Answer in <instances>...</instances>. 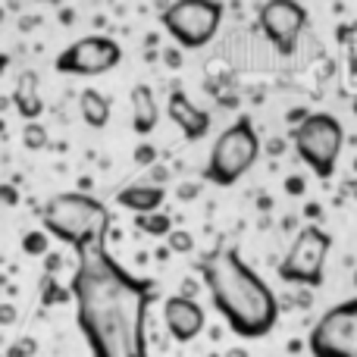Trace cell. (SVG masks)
<instances>
[{
  "mask_svg": "<svg viewBox=\"0 0 357 357\" xmlns=\"http://www.w3.org/2000/svg\"><path fill=\"white\" fill-rule=\"evenodd\" d=\"M75 320L94 357H151L148 317L154 285L129 273L107 248L79 254L73 276Z\"/></svg>",
  "mask_w": 357,
  "mask_h": 357,
  "instance_id": "6da1fadb",
  "label": "cell"
},
{
  "mask_svg": "<svg viewBox=\"0 0 357 357\" xmlns=\"http://www.w3.org/2000/svg\"><path fill=\"white\" fill-rule=\"evenodd\" d=\"M213 307L222 314L226 326L241 339H264L279 320V301L254 266L241 260L235 248H213L197 264Z\"/></svg>",
  "mask_w": 357,
  "mask_h": 357,
  "instance_id": "7a4b0ae2",
  "label": "cell"
},
{
  "mask_svg": "<svg viewBox=\"0 0 357 357\" xmlns=\"http://www.w3.org/2000/svg\"><path fill=\"white\" fill-rule=\"evenodd\" d=\"M41 226L56 241L75 248V254H88L94 248H107L110 210L104 201L85 191H63L41 207Z\"/></svg>",
  "mask_w": 357,
  "mask_h": 357,
  "instance_id": "3957f363",
  "label": "cell"
},
{
  "mask_svg": "<svg viewBox=\"0 0 357 357\" xmlns=\"http://www.w3.org/2000/svg\"><path fill=\"white\" fill-rule=\"evenodd\" d=\"M260 157V138H257V129H254L251 116L241 113L235 116L232 126L220 132V138L213 142L210 148V157H207V167H204V178L220 188H229L235 185L248 169L257 163Z\"/></svg>",
  "mask_w": 357,
  "mask_h": 357,
  "instance_id": "277c9868",
  "label": "cell"
},
{
  "mask_svg": "<svg viewBox=\"0 0 357 357\" xmlns=\"http://www.w3.org/2000/svg\"><path fill=\"white\" fill-rule=\"evenodd\" d=\"M291 144L295 154L307 163L320 178L335 176L345 144V129L333 113H310L301 126H291Z\"/></svg>",
  "mask_w": 357,
  "mask_h": 357,
  "instance_id": "5b68a950",
  "label": "cell"
},
{
  "mask_svg": "<svg viewBox=\"0 0 357 357\" xmlns=\"http://www.w3.org/2000/svg\"><path fill=\"white\" fill-rule=\"evenodd\" d=\"M329 251H333V235L323 232L320 226H304L279 264V279L301 289H320Z\"/></svg>",
  "mask_w": 357,
  "mask_h": 357,
  "instance_id": "8992f818",
  "label": "cell"
},
{
  "mask_svg": "<svg viewBox=\"0 0 357 357\" xmlns=\"http://www.w3.org/2000/svg\"><path fill=\"white\" fill-rule=\"evenodd\" d=\"M160 22L176 44L195 50L216 38L222 22V3L220 0H176L163 10Z\"/></svg>",
  "mask_w": 357,
  "mask_h": 357,
  "instance_id": "52a82bcc",
  "label": "cell"
},
{
  "mask_svg": "<svg viewBox=\"0 0 357 357\" xmlns=\"http://www.w3.org/2000/svg\"><path fill=\"white\" fill-rule=\"evenodd\" d=\"M307 348L314 357H357V295L329 307L317 320Z\"/></svg>",
  "mask_w": 357,
  "mask_h": 357,
  "instance_id": "ba28073f",
  "label": "cell"
},
{
  "mask_svg": "<svg viewBox=\"0 0 357 357\" xmlns=\"http://www.w3.org/2000/svg\"><path fill=\"white\" fill-rule=\"evenodd\" d=\"M123 50L113 38L107 35H85L79 41H73L66 50H60V56L54 60L56 73L63 75H100L119 66Z\"/></svg>",
  "mask_w": 357,
  "mask_h": 357,
  "instance_id": "9c48e42d",
  "label": "cell"
},
{
  "mask_svg": "<svg viewBox=\"0 0 357 357\" xmlns=\"http://www.w3.org/2000/svg\"><path fill=\"white\" fill-rule=\"evenodd\" d=\"M260 31L266 35V41L279 50L282 56L295 54V44L301 38L304 25H307V10L295 0H270L260 6Z\"/></svg>",
  "mask_w": 357,
  "mask_h": 357,
  "instance_id": "30bf717a",
  "label": "cell"
},
{
  "mask_svg": "<svg viewBox=\"0 0 357 357\" xmlns=\"http://www.w3.org/2000/svg\"><path fill=\"white\" fill-rule=\"evenodd\" d=\"M163 320H167V329L176 342H191L204 333V317L201 304L188 295H169L167 304H163Z\"/></svg>",
  "mask_w": 357,
  "mask_h": 357,
  "instance_id": "8fae6325",
  "label": "cell"
},
{
  "mask_svg": "<svg viewBox=\"0 0 357 357\" xmlns=\"http://www.w3.org/2000/svg\"><path fill=\"white\" fill-rule=\"evenodd\" d=\"M167 113H169V119L178 126V132H182L188 142H201V138L210 132V113L201 110L197 104H191V98L185 91L169 94Z\"/></svg>",
  "mask_w": 357,
  "mask_h": 357,
  "instance_id": "7c38bea8",
  "label": "cell"
},
{
  "mask_svg": "<svg viewBox=\"0 0 357 357\" xmlns=\"http://www.w3.org/2000/svg\"><path fill=\"white\" fill-rule=\"evenodd\" d=\"M116 201H119V207L132 210L135 216H148V213H160V204L167 201V191L151 185V182L126 185V188L116 195Z\"/></svg>",
  "mask_w": 357,
  "mask_h": 357,
  "instance_id": "4fadbf2b",
  "label": "cell"
},
{
  "mask_svg": "<svg viewBox=\"0 0 357 357\" xmlns=\"http://www.w3.org/2000/svg\"><path fill=\"white\" fill-rule=\"evenodd\" d=\"M132 126H135L138 135H151L157 129V119H160V110H157V98L151 85H135L132 88Z\"/></svg>",
  "mask_w": 357,
  "mask_h": 357,
  "instance_id": "5bb4252c",
  "label": "cell"
},
{
  "mask_svg": "<svg viewBox=\"0 0 357 357\" xmlns=\"http://www.w3.org/2000/svg\"><path fill=\"white\" fill-rule=\"evenodd\" d=\"M13 104H16L19 116L25 123H38V116L44 113V100L38 98V75L35 73H22L13 91Z\"/></svg>",
  "mask_w": 357,
  "mask_h": 357,
  "instance_id": "9a60e30c",
  "label": "cell"
},
{
  "mask_svg": "<svg viewBox=\"0 0 357 357\" xmlns=\"http://www.w3.org/2000/svg\"><path fill=\"white\" fill-rule=\"evenodd\" d=\"M79 113L91 129H104V126L110 123V98L100 94L98 88H85V91L79 94Z\"/></svg>",
  "mask_w": 357,
  "mask_h": 357,
  "instance_id": "2e32d148",
  "label": "cell"
},
{
  "mask_svg": "<svg viewBox=\"0 0 357 357\" xmlns=\"http://www.w3.org/2000/svg\"><path fill=\"white\" fill-rule=\"evenodd\" d=\"M135 226L142 229L144 235H154V238H163V235H173V222H169L167 213H148V216H135Z\"/></svg>",
  "mask_w": 357,
  "mask_h": 357,
  "instance_id": "e0dca14e",
  "label": "cell"
},
{
  "mask_svg": "<svg viewBox=\"0 0 357 357\" xmlns=\"http://www.w3.org/2000/svg\"><path fill=\"white\" fill-rule=\"evenodd\" d=\"M47 142H50V135H47V129H44L41 123H25L22 126L25 151H44V148H47Z\"/></svg>",
  "mask_w": 357,
  "mask_h": 357,
  "instance_id": "ac0fdd59",
  "label": "cell"
},
{
  "mask_svg": "<svg viewBox=\"0 0 357 357\" xmlns=\"http://www.w3.org/2000/svg\"><path fill=\"white\" fill-rule=\"evenodd\" d=\"M22 251L31 254V257H41V254H47V232H44V229L25 232L22 235Z\"/></svg>",
  "mask_w": 357,
  "mask_h": 357,
  "instance_id": "d6986e66",
  "label": "cell"
},
{
  "mask_svg": "<svg viewBox=\"0 0 357 357\" xmlns=\"http://www.w3.org/2000/svg\"><path fill=\"white\" fill-rule=\"evenodd\" d=\"M167 245H169V251H176V254H191L195 251V235L185 232V229H173Z\"/></svg>",
  "mask_w": 357,
  "mask_h": 357,
  "instance_id": "ffe728a7",
  "label": "cell"
},
{
  "mask_svg": "<svg viewBox=\"0 0 357 357\" xmlns=\"http://www.w3.org/2000/svg\"><path fill=\"white\" fill-rule=\"evenodd\" d=\"M135 163H138V167H154V163H157V148H154V144H148V142L138 144V148H135Z\"/></svg>",
  "mask_w": 357,
  "mask_h": 357,
  "instance_id": "44dd1931",
  "label": "cell"
},
{
  "mask_svg": "<svg viewBox=\"0 0 357 357\" xmlns=\"http://www.w3.org/2000/svg\"><path fill=\"white\" fill-rule=\"evenodd\" d=\"M35 348H38L35 339H19L16 345L6 351V357H31V354H35Z\"/></svg>",
  "mask_w": 357,
  "mask_h": 357,
  "instance_id": "7402d4cb",
  "label": "cell"
},
{
  "mask_svg": "<svg viewBox=\"0 0 357 357\" xmlns=\"http://www.w3.org/2000/svg\"><path fill=\"white\" fill-rule=\"evenodd\" d=\"M201 195V182H185L176 188V197H182V201H191V197Z\"/></svg>",
  "mask_w": 357,
  "mask_h": 357,
  "instance_id": "603a6c76",
  "label": "cell"
},
{
  "mask_svg": "<svg viewBox=\"0 0 357 357\" xmlns=\"http://www.w3.org/2000/svg\"><path fill=\"white\" fill-rule=\"evenodd\" d=\"M169 178V169L167 167H151V185H157V188H163Z\"/></svg>",
  "mask_w": 357,
  "mask_h": 357,
  "instance_id": "cb8c5ba5",
  "label": "cell"
},
{
  "mask_svg": "<svg viewBox=\"0 0 357 357\" xmlns=\"http://www.w3.org/2000/svg\"><path fill=\"white\" fill-rule=\"evenodd\" d=\"M285 191H289V195H304V178L289 176L285 178Z\"/></svg>",
  "mask_w": 357,
  "mask_h": 357,
  "instance_id": "d4e9b609",
  "label": "cell"
},
{
  "mask_svg": "<svg viewBox=\"0 0 357 357\" xmlns=\"http://www.w3.org/2000/svg\"><path fill=\"white\" fill-rule=\"evenodd\" d=\"M19 201V195H16V188H13V185H3V204L6 207H13V204Z\"/></svg>",
  "mask_w": 357,
  "mask_h": 357,
  "instance_id": "484cf974",
  "label": "cell"
},
{
  "mask_svg": "<svg viewBox=\"0 0 357 357\" xmlns=\"http://www.w3.org/2000/svg\"><path fill=\"white\" fill-rule=\"evenodd\" d=\"M0 317H3V323H13V317H16L13 304H3V307H0Z\"/></svg>",
  "mask_w": 357,
  "mask_h": 357,
  "instance_id": "4316f807",
  "label": "cell"
},
{
  "mask_svg": "<svg viewBox=\"0 0 357 357\" xmlns=\"http://www.w3.org/2000/svg\"><path fill=\"white\" fill-rule=\"evenodd\" d=\"M167 63H169V66H182V54H178V50H176V54H173V50H169V54H167Z\"/></svg>",
  "mask_w": 357,
  "mask_h": 357,
  "instance_id": "83f0119b",
  "label": "cell"
},
{
  "mask_svg": "<svg viewBox=\"0 0 357 357\" xmlns=\"http://www.w3.org/2000/svg\"><path fill=\"white\" fill-rule=\"evenodd\" d=\"M226 357H248V354H245V351H241V348H232V351H229Z\"/></svg>",
  "mask_w": 357,
  "mask_h": 357,
  "instance_id": "f1b7e54d",
  "label": "cell"
},
{
  "mask_svg": "<svg viewBox=\"0 0 357 357\" xmlns=\"http://www.w3.org/2000/svg\"><path fill=\"white\" fill-rule=\"evenodd\" d=\"M351 110H354V116H357V98H354V104H351Z\"/></svg>",
  "mask_w": 357,
  "mask_h": 357,
  "instance_id": "f546056e",
  "label": "cell"
},
{
  "mask_svg": "<svg viewBox=\"0 0 357 357\" xmlns=\"http://www.w3.org/2000/svg\"><path fill=\"white\" fill-rule=\"evenodd\" d=\"M354 282H357V273H354Z\"/></svg>",
  "mask_w": 357,
  "mask_h": 357,
  "instance_id": "4dcf8cb0",
  "label": "cell"
}]
</instances>
